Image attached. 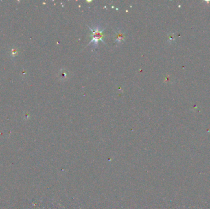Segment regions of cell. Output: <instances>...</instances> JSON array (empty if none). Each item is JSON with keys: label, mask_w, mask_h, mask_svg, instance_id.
Here are the masks:
<instances>
[{"label": "cell", "mask_w": 210, "mask_h": 209, "mask_svg": "<svg viewBox=\"0 0 210 209\" xmlns=\"http://www.w3.org/2000/svg\"><path fill=\"white\" fill-rule=\"evenodd\" d=\"M89 28L90 29V30H91L92 32V34L90 35V36L92 37V39L91 41H90V42L89 43L88 45H89L91 43L93 42V44H94V46L97 47L98 46V41L100 40H101L103 42L105 43L102 39V38L104 37L103 33V31H104V29H102V30H101L100 28L99 27H96V28H95L94 29H92V28H91V27H89Z\"/></svg>", "instance_id": "6da1fadb"}, {"label": "cell", "mask_w": 210, "mask_h": 209, "mask_svg": "<svg viewBox=\"0 0 210 209\" xmlns=\"http://www.w3.org/2000/svg\"><path fill=\"white\" fill-rule=\"evenodd\" d=\"M116 34H117V38L116 40H115V41H116V42H118V43H120L122 41L124 40V34L121 33V31H118L116 33Z\"/></svg>", "instance_id": "7a4b0ae2"}]
</instances>
